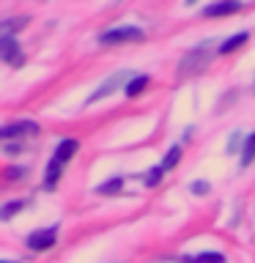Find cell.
Masks as SVG:
<instances>
[{
	"label": "cell",
	"instance_id": "cell-21",
	"mask_svg": "<svg viewBox=\"0 0 255 263\" xmlns=\"http://www.w3.org/2000/svg\"><path fill=\"white\" fill-rule=\"evenodd\" d=\"M189 263H201V260H189Z\"/></svg>",
	"mask_w": 255,
	"mask_h": 263
},
{
	"label": "cell",
	"instance_id": "cell-19",
	"mask_svg": "<svg viewBox=\"0 0 255 263\" xmlns=\"http://www.w3.org/2000/svg\"><path fill=\"white\" fill-rule=\"evenodd\" d=\"M192 192H195V195H203V192H209V184H203V181L197 184V181H195V184H192Z\"/></svg>",
	"mask_w": 255,
	"mask_h": 263
},
{
	"label": "cell",
	"instance_id": "cell-18",
	"mask_svg": "<svg viewBox=\"0 0 255 263\" xmlns=\"http://www.w3.org/2000/svg\"><path fill=\"white\" fill-rule=\"evenodd\" d=\"M197 260H201V263H225V258H222V255H217V252H203Z\"/></svg>",
	"mask_w": 255,
	"mask_h": 263
},
{
	"label": "cell",
	"instance_id": "cell-7",
	"mask_svg": "<svg viewBox=\"0 0 255 263\" xmlns=\"http://www.w3.org/2000/svg\"><path fill=\"white\" fill-rule=\"evenodd\" d=\"M242 11V3H214V6H206V16H228V14H236Z\"/></svg>",
	"mask_w": 255,
	"mask_h": 263
},
{
	"label": "cell",
	"instance_id": "cell-3",
	"mask_svg": "<svg viewBox=\"0 0 255 263\" xmlns=\"http://www.w3.org/2000/svg\"><path fill=\"white\" fill-rule=\"evenodd\" d=\"M55 244V228H47V230H36V233L28 236V247L33 252H41V250H49Z\"/></svg>",
	"mask_w": 255,
	"mask_h": 263
},
{
	"label": "cell",
	"instance_id": "cell-4",
	"mask_svg": "<svg viewBox=\"0 0 255 263\" xmlns=\"http://www.w3.org/2000/svg\"><path fill=\"white\" fill-rule=\"evenodd\" d=\"M0 49H3V61L8 63V66H22V52H20V47H16V41L11 39V36H3V41H0Z\"/></svg>",
	"mask_w": 255,
	"mask_h": 263
},
{
	"label": "cell",
	"instance_id": "cell-1",
	"mask_svg": "<svg viewBox=\"0 0 255 263\" xmlns=\"http://www.w3.org/2000/svg\"><path fill=\"white\" fill-rule=\"evenodd\" d=\"M143 39V30L140 28H113V30H104L102 36H99V41L102 44H126V41H140Z\"/></svg>",
	"mask_w": 255,
	"mask_h": 263
},
{
	"label": "cell",
	"instance_id": "cell-16",
	"mask_svg": "<svg viewBox=\"0 0 255 263\" xmlns=\"http://www.w3.org/2000/svg\"><path fill=\"white\" fill-rule=\"evenodd\" d=\"M25 25H28V16H22V20H8V22L3 25V33L8 36L11 30H20V28H25Z\"/></svg>",
	"mask_w": 255,
	"mask_h": 263
},
{
	"label": "cell",
	"instance_id": "cell-5",
	"mask_svg": "<svg viewBox=\"0 0 255 263\" xmlns=\"http://www.w3.org/2000/svg\"><path fill=\"white\" fill-rule=\"evenodd\" d=\"M39 126L33 121H22V123H11V126H6L0 132V137L3 140H11V137H22V135H36Z\"/></svg>",
	"mask_w": 255,
	"mask_h": 263
},
{
	"label": "cell",
	"instance_id": "cell-13",
	"mask_svg": "<svg viewBox=\"0 0 255 263\" xmlns=\"http://www.w3.org/2000/svg\"><path fill=\"white\" fill-rule=\"evenodd\" d=\"M255 159V135L247 137V145H244V156H242V164H250Z\"/></svg>",
	"mask_w": 255,
	"mask_h": 263
},
{
	"label": "cell",
	"instance_id": "cell-14",
	"mask_svg": "<svg viewBox=\"0 0 255 263\" xmlns=\"http://www.w3.org/2000/svg\"><path fill=\"white\" fill-rule=\"evenodd\" d=\"M20 209H25V203H22V200L3 205V211H0V219H11V214H14V211H20Z\"/></svg>",
	"mask_w": 255,
	"mask_h": 263
},
{
	"label": "cell",
	"instance_id": "cell-8",
	"mask_svg": "<svg viewBox=\"0 0 255 263\" xmlns=\"http://www.w3.org/2000/svg\"><path fill=\"white\" fill-rule=\"evenodd\" d=\"M77 148H80V145H77V140H63V143L55 148V159L61 162V164H63V162H69L71 156L77 154Z\"/></svg>",
	"mask_w": 255,
	"mask_h": 263
},
{
	"label": "cell",
	"instance_id": "cell-2",
	"mask_svg": "<svg viewBox=\"0 0 255 263\" xmlns=\"http://www.w3.org/2000/svg\"><path fill=\"white\" fill-rule=\"evenodd\" d=\"M206 61H209V47H201V49H192L187 52V58L181 61V74H189V71H201Z\"/></svg>",
	"mask_w": 255,
	"mask_h": 263
},
{
	"label": "cell",
	"instance_id": "cell-15",
	"mask_svg": "<svg viewBox=\"0 0 255 263\" xmlns=\"http://www.w3.org/2000/svg\"><path fill=\"white\" fill-rule=\"evenodd\" d=\"M178 159H181V151L178 148H170L168 156H165V162H162V167L168 170V167H173V164H178Z\"/></svg>",
	"mask_w": 255,
	"mask_h": 263
},
{
	"label": "cell",
	"instance_id": "cell-6",
	"mask_svg": "<svg viewBox=\"0 0 255 263\" xmlns=\"http://www.w3.org/2000/svg\"><path fill=\"white\" fill-rule=\"evenodd\" d=\"M123 77H126V74H123V71H118V74H113V77L107 80V82H102V88H99L96 93H90V96H88V102L94 104V102H99V99H102V96H107V93H113V90H115V85H118V82H121Z\"/></svg>",
	"mask_w": 255,
	"mask_h": 263
},
{
	"label": "cell",
	"instance_id": "cell-20",
	"mask_svg": "<svg viewBox=\"0 0 255 263\" xmlns=\"http://www.w3.org/2000/svg\"><path fill=\"white\" fill-rule=\"evenodd\" d=\"M20 176H25V170H16V167H11V170H8V181H16Z\"/></svg>",
	"mask_w": 255,
	"mask_h": 263
},
{
	"label": "cell",
	"instance_id": "cell-11",
	"mask_svg": "<svg viewBox=\"0 0 255 263\" xmlns=\"http://www.w3.org/2000/svg\"><path fill=\"white\" fill-rule=\"evenodd\" d=\"M145 85H148V77H145V74H140V77L129 80V82H126V96H137V93H143Z\"/></svg>",
	"mask_w": 255,
	"mask_h": 263
},
{
	"label": "cell",
	"instance_id": "cell-12",
	"mask_svg": "<svg viewBox=\"0 0 255 263\" xmlns=\"http://www.w3.org/2000/svg\"><path fill=\"white\" fill-rule=\"evenodd\" d=\"M121 186H123V178L115 176L113 181H104V184H99V192H102V195H115V192H121Z\"/></svg>",
	"mask_w": 255,
	"mask_h": 263
},
{
	"label": "cell",
	"instance_id": "cell-17",
	"mask_svg": "<svg viewBox=\"0 0 255 263\" xmlns=\"http://www.w3.org/2000/svg\"><path fill=\"white\" fill-rule=\"evenodd\" d=\"M162 170H165V167H156V170L148 173V176H145V184H148V186H156V184H159V181H162Z\"/></svg>",
	"mask_w": 255,
	"mask_h": 263
},
{
	"label": "cell",
	"instance_id": "cell-10",
	"mask_svg": "<svg viewBox=\"0 0 255 263\" xmlns=\"http://www.w3.org/2000/svg\"><path fill=\"white\" fill-rule=\"evenodd\" d=\"M247 41V33H236V36H230L225 44L220 47V55H228V52H233V49H239Z\"/></svg>",
	"mask_w": 255,
	"mask_h": 263
},
{
	"label": "cell",
	"instance_id": "cell-9",
	"mask_svg": "<svg viewBox=\"0 0 255 263\" xmlns=\"http://www.w3.org/2000/svg\"><path fill=\"white\" fill-rule=\"evenodd\" d=\"M61 167H63V164L58 162V159H52V162L47 164V178H44V186L47 189H52L58 184V178H61Z\"/></svg>",
	"mask_w": 255,
	"mask_h": 263
}]
</instances>
